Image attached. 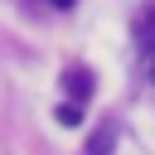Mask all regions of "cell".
<instances>
[{
  "label": "cell",
  "instance_id": "277c9868",
  "mask_svg": "<svg viewBox=\"0 0 155 155\" xmlns=\"http://www.w3.org/2000/svg\"><path fill=\"white\" fill-rule=\"evenodd\" d=\"M58 121H63V126H78V121H82V102H63V107H58Z\"/></svg>",
  "mask_w": 155,
  "mask_h": 155
},
{
  "label": "cell",
  "instance_id": "5b68a950",
  "mask_svg": "<svg viewBox=\"0 0 155 155\" xmlns=\"http://www.w3.org/2000/svg\"><path fill=\"white\" fill-rule=\"evenodd\" d=\"M48 5H53V10H73L78 0H48Z\"/></svg>",
  "mask_w": 155,
  "mask_h": 155
},
{
  "label": "cell",
  "instance_id": "6da1fadb",
  "mask_svg": "<svg viewBox=\"0 0 155 155\" xmlns=\"http://www.w3.org/2000/svg\"><path fill=\"white\" fill-rule=\"evenodd\" d=\"M131 39L145 58H155V5H140L136 10V24H131Z\"/></svg>",
  "mask_w": 155,
  "mask_h": 155
},
{
  "label": "cell",
  "instance_id": "3957f363",
  "mask_svg": "<svg viewBox=\"0 0 155 155\" xmlns=\"http://www.w3.org/2000/svg\"><path fill=\"white\" fill-rule=\"evenodd\" d=\"M111 150H116V121H102L87 136V155H111Z\"/></svg>",
  "mask_w": 155,
  "mask_h": 155
},
{
  "label": "cell",
  "instance_id": "7a4b0ae2",
  "mask_svg": "<svg viewBox=\"0 0 155 155\" xmlns=\"http://www.w3.org/2000/svg\"><path fill=\"white\" fill-rule=\"evenodd\" d=\"M63 92H68V102H87L92 97V73L87 68H68L63 73Z\"/></svg>",
  "mask_w": 155,
  "mask_h": 155
}]
</instances>
